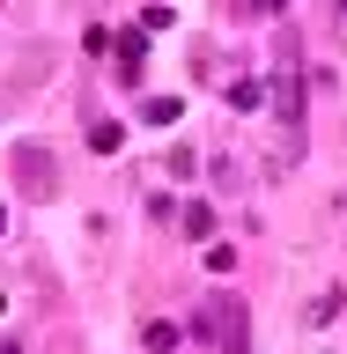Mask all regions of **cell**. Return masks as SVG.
Wrapping results in <instances>:
<instances>
[{"instance_id": "1", "label": "cell", "mask_w": 347, "mask_h": 354, "mask_svg": "<svg viewBox=\"0 0 347 354\" xmlns=\"http://www.w3.org/2000/svg\"><path fill=\"white\" fill-rule=\"evenodd\" d=\"M199 332H215V339H222V354H244V310H229V295H215V303H207Z\"/></svg>"}, {"instance_id": "2", "label": "cell", "mask_w": 347, "mask_h": 354, "mask_svg": "<svg viewBox=\"0 0 347 354\" xmlns=\"http://www.w3.org/2000/svg\"><path fill=\"white\" fill-rule=\"evenodd\" d=\"M111 52H118V82H141V66H148V30H126Z\"/></svg>"}, {"instance_id": "3", "label": "cell", "mask_w": 347, "mask_h": 354, "mask_svg": "<svg viewBox=\"0 0 347 354\" xmlns=\"http://www.w3.org/2000/svg\"><path fill=\"white\" fill-rule=\"evenodd\" d=\"M185 236H215V207H207V199H185Z\"/></svg>"}, {"instance_id": "4", "label": "cell", "mask_w": 347, "mask_h": 354, "mask_svg": "<svg viewBox=\"0 0 347 354\" xmlns=\"http://www.w3.org/2000/svg\"><path fill=\"white\" fill-rule=\"evenodd\" d=\"M126 148V133L111 126V118H96V126H89V155H118Z\"/></svg>"}, {"instance_id": "5", "label": "cell", "mask_w": 347, "mask_h": 354, "mask_svg": "<svg viewBox=\"0 0 347 354\" xmlns=\"http://www.w3.org/2000/svg\"><path fill=\"white\" fill-rule=\"evenodd\" d=\"M141 118H148V126H177V118H185V104H177V96H148V104H141Z\"/></svg>"}, {"instance_id": "6", "label": "cell", "mask_w": 347, "mask_h": 354, "mask_svg": "<svg viewBox=\"0 0 347 354\" xmlns=\"http://www.w3.org/2000/svg\"><path fill=\"white\" fill-rule=\"evenodd\" d=\"M259 104H266L259 82H229V111H259Z\"/></svg>"}, {"instance_id": "7", "label": "cell", "mask_w": 347, "mask_h": 354, "mask_svg": "<svg viewBox=\"0 0 347 354\" xmlns=\"http://www.w3.org/2000/svg\"><path fill=\"white\" fill-rule=\"evenodd\" d=\"M207 273H237V243H207Z\"/></svg>"}, {"instance_id": "8", "label": "cell", "mask_w": 347, "mask_h": 354, "mask_svg": "<svg viewBox=\"0 0 347 354\" xmlns=\"http://www.w3.org/2000/svg\"><path fill=\"white\" fill-rule=\"evenodd\" d=\"M148 347H155V354H170V347H177V325H163V317H155V325H148Z\"/></svg>"}, {"instance_id": "9", "label": "cell", "mask_w": 347, "mask_h": 354, "mask_svg": "<svg viewBox=\"0 0 347 354\" xmlns=\"http://www.w3.org/2000/svg\"><path fill=\"white\" fill-rule=\"evenodd\" d=\"M251 8H259V15H281V0H251Z\"/></svg>"}]
</instances>
